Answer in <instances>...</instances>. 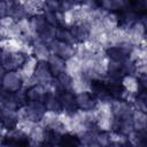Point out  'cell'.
<instances>
[{
	"label": "cell",
	"mask_w": 147,
	"mask_h": 147,
	"mask_svg": "<svg viewBox=\"0 0 147 147\" xmlns=\"http://www.w3.org/2000/svg\"><path fill=\"white\" fill-rule=\"evenodd\" d=\"M26 56H24L22 53H7L3 51L2 56L0 59V64L5 68L6 71H16L21 69L25 61Z\"/></svg>",
	"instance_id": "cell-1"
},
{
	"label": "cell",
	"mask_w": 147,
	"mask_h": 147,
	"mask_svg": "<svg viewBox=\"0 0 147 147\" xmlns=\"http://www.w3.org/2000/svg\"><path fill=\"white\" fill-rule=\"evenodd\" d=\"M2 90L6 92H16L21 88H23V79L18 72L16 71H6L5 76L1 79Z\"/></svg>",
	"instance_id": "cell-2"
},
{
	"label": "cell",
	"mask_w": 147,
	"mask_h": 147,
	"mask_svg": "<svg viewBox=\"0 0 147 147\" xmlns=\"http://www.w3.org/2000/svg\"><path fill=\"white\" fill-rule=\"evenodd\" d=\"M6 147H29L30 139L28 136L18 131L17 129L9 130L5 137Z\"/></svg>",
	"instance_id": "cell-3"
},
{
	"label": "cell",
	"mask_w": 147,
	"mask_h": 147,
	"mask_svg": "<svg viewBox=\"0 0 147 147\" xmlns=\"http://www.w3.org/2000/svg\"><path fill=\"white\" fill-rule=\"evenodd\" d=\"M133 106L125 101L124 99L119 100H113L111 101V113L115 118L122 119V118H131L133 114Z\"/></svg>",
	"instance_id": "cell-4"
},
{
	"label": "cell",
	"mask_w": 147,
	"mask_h": 147,
	"mask_svg": "<svg viewBox=\"0 0 147 147\" xmlns=\"http://www.w3.org/2000/svg\"><path fill=\"white\" fill-rule=\"evenodd\" d=\"M51 54L56 55L61 59H63L64 61L72 57L75 55V46H70L68 44H64L57 39H54L53 41H51L48 44Z\"/></svg>",
	"instance_id": "cell-5"
},
{
	"label": "cell",
	"mask_w": 147,
	"mask_h": 147,
	"mask_svg": "<svg viewBox=\"0 0 147 147\" xmlns=\"http://www.w3.org/2000/svg\"><path fill=\"white\" fill-rule=\"evenodd\" d=\"M33 77L37 80L38 85H41L44 87L51 85L53 79H54V77H53V75L48 68L47 62H38Z\"/></svg>",
	"instance_id": "cell-6"
},
{
	"label": "cell",
	"mask_w": 147,
	"mask_h": 147,
	"mask_svg": "<svg viewBox=\"0 0 147 147\" xmlns=\"http://www.w3.org/2000/svg\"><path fill=\"white\" fill-rule=\"evenodd\" d=\"M105 85L107 87L108 94L110 95V98L113 100H119V99H124L125 96V91L121 84V79H116V78H111V77H106L103 79Z\"/></svg>",
	"instance_id": "cell-7"
},
{
	"label": "cell",
	"mask_w": 147,
	"mask_h": 147,
	"mask_svg": "<svg viewBox=\"0 0 147 147\" xmlns=\"http://www.w3.org/2000/svg\"><path fill=\"white\" fill-rule=\"evenodd\" d=\"M57 96H59V100H60V103L62 107V111L71 115L78 109L77 105H76L75 94L71 91H63Z\"/></svg>",
	"instance_id": "cell-8"
},
{
	"label": "cell",
	"mask_w": 147,
	"mask_h": 147,
	"mask_svg": "<svg viewBox=\"0 0 147 147\" xmlns=\"http://www.w3.org/2000/svg\"><path fill=\"white\" fill-rule=\"evenodd\" d=\"M17 122H18L17 110H8L0 107V124L6 130L9 131V130L16 129Z\"/></svg>",
	"instance_id": "cell-9"
},
{
	"label": "cell",
	"mask_w": 147,
	"mask_h": 147,
	"mask_svg": "<svg viewBox=\"0 0 147 147\" xmlns=\"http://www.w3.org/2000/svg\"><path fill=\"white\" fill-rule=\"evenodd\" d=\"M121 84L124 88V91L127 94L131 95H137L138 93H140L141 91H144L139 84V80L136 76L133 75H125L121 78Z\"/></svg>",
	"instance_id": "cell-10"
},
{
	"label": "cell",
	"mask_w": 147,
	"mask_h": 147,
	"mask_svg": "<svg viewBox=\"0 0 147 147\" xmlns=\"http://www.w3.org/2000/svg\"><path fill=\"white\" fill-rule=\"evenodd\" d=\"M75 99H76L77 108L80 109V110L90 111V110L95 108L96 100H95V98L90 92H84V93L75 94Z\"/></svg>",
	"instance_id": "cell-11"
},
{
	"label": "cell",
	"mask_w": 147,
	"mask_h": 147,
	"mask_svg": "<svg viewBox=\"0 0 147 147\" xmlns=\"http://www.w3.org/2000/svg\"><path fill=\"white\" fill-rule=\"evenodd\" d=\"M91 83L92 82L90 79H87L83 74H80L79 76H76V77L71 78V88H70V91L74 94L90 92Z\"/></svg>",
	"instance_id": "cell-12"
},
{
	"label": "cell",
	"mask_w": 147,
	"mask_h": 147,
	"mask_svg": "<svg viewBox=\"0 0 147 147\" xmlns=\"http://www.w3.org/2000/svg\"><path fill=\"white\" fill-rule=\"evenodd\" d=\"M117 17H118V22H119V26L125 28V29H130L139 18V15L133 11L132 9L127 8L124 10H121L117 13Z\"/></svg>",
	"instance_id": "cell-13"
},
{
	"label": "cell",
	"mask_w": 147,
	"mask_h": 147,
	"mask_svg": "<svg viewBox=\"0 0 147 147\" xmlns=\"http://www.w3.org/2000/svg\"><path fill=\"white\" fill-rule=\"evenodd\" d=\"M83 71V61L77 57V56H72L68 60H65L64 62V72H67L71 78L79 76Z\"/></svg>",
	"instance_id": "cell-14"
},
{
	"label": "cell",
	"mask_w": 147,
	"mask_h": 147,
	"mask_svg": "<svg viewBox=\"0 0 147 147\" xmlns=\"http://www.w3.org/2000/svg\"><path fill=\"white\" fill-rule=\"evenodd\" d=\"M7 16H10L16 22L23 18H28L21 1H7Z\"/></svg>",
	"instance_id": "cell-15"
},
{
	"label": "cell",
	"mask_w": 147,
	"mask_h": 147,
	"mask_svg": "<svg viewBox=\"0 0 147 147\" xmlns=\"http://www.w3.org/2000/svg\"><path fill=\"white\" fill-rule=\"evenodd\" d=\"M32 46H33V56L37 59V61L38 62H47V60L52 55L48 45L37 39L32 42Z\"/></svg>",
	"instance_id": "cell-16"
},
{
	"label": "cell",
	"mask_w": 147,
	"mask_h": 147,
	"mask_svg": "<svg viewBox=\"0 0 147 147\" xmlns=\"http://www.w3.org/2000/svg\"><path fill=\"white\" fill-rule=\"evenodd\" d=\"M105 53L109 60L118 63H123L125 60L129 59V53L121 46H110L105 49Z\"/></svg>",
	"instance_id": "cell-17"
},
{
	"label": "cell",
	"mask_w": 147,
	"mask_h": 147,
	"mask_svg": "<svg viewBox=\"0 0 147 147\" xmlns=\"http://www.w3.org/2000/svg\"><path fill=\"white\" fill-rule=\"evenodd\" d=\"M37 64H38V61H37V59L34 56H29V57L25 59V61H24L23 65L21 67V69H18V72H20V75H21L23 80L33 77L36 68H37Z\"/></svg>",
	"instance_id": "cell-18"
},
{
	"label": "cell",
	"mask_w": 147,
	"mask_h": 147,
	"mask_svg": "<svg viewBox=\"0 0 147 147\" xmlns=\"http://www.w3.org/2000/svg\"><path fill=\"white\" fill-rule=\"evenodd\" d=\"M46 88L41 85H36L29 90H26V98L28 102H45L47 96Z\"/></svg>",
	"instance_id": "cell-19"
},
{
	"label": "cell",
	"mask_w": 147,
	"mask_h": 147,
	"mask_svg": "<svg viewBox=\"0 0 147 147\" xmlns=\"http://www.w3.org/2000/svg\"><path fill=\"white\" fill-rule=\"evenodd\" d=\"M69 29H70L71 33L74 34L77 42H84L87 39H90V24L80 23V24H76Z\"/></svg>",
	"instance_id": "cell-20"
},
{
	"label": "cell",
	"mask_w": 147,
	"mask_h": 147,
	"mask_svg": "<svg viewBox=\"0 0 147 147\" xmlns=\"http://www.w3.org/2000/svg\"><path fill=\"white\" fill-rule=\"evenodd\" d=\"M64 60L56 56V55H51L49 59L47 60V64H48V68L53 75V77H56L59 76L60 74L64 72Z\"/></svg>",
	"instance_id": "cell-21"
},
{
	"label": "cell",
	"mask_w": 147,
	"mask_h": 147,
	"mask_svg": "<svg viewBox=\"0 0 147 147\" xmlns=\"http://www.w3.org/2000/svg\"><path fill=\"white\" fill-rule=\"evenodd\" d=\"M132 123L134 131H146V126H147L146 113L134 109L132 114Z\"/></svg>",
	"instance_id": "cell-22"
},
{
	"label": "cell",
	"mask_w": 147,
	"mask_h": 147,
	"mask_svg": "<svg viewBox=\"0 0 147 147\" xmlns=\"http://www.w3.org/2000/svg\"><path fill=\"white\" fill-rule=\"evenodd\" d=\"M55 39H57V40H60V41H62L64 44H68L70 46H76L78 44L76 41L74 34L71 33L70 29H68V28H57V30H56V38Z\"/></svg>",
	"instance_id": "cell-23"
},
{
	"label": "cell",
	"mask_w": 147,
	"mask_h": 147,
	"mask_svg": "<svg viewBox=\"0 0 147 147\" xmlns=\"http://www.w3.org/2000/svg\"><path fill=\"white\" fill-rule=\"evenodd\" d=\"M101 22H102V25L107 32L114 31L115 29H117L119 26L117 13H107L103 16V18L101 20Z\"/></svg>",
	"instance_id": "cell-24"
},
{
	"label": "cell",
	"mask_w": 147,
	"mask_h": 147,
	"mask_svg": "<svg viewBox=\"0 0 147 147\" xmlns=\"http://www.w3.org/2000/svg\"><path fill=\"white\" fill-rule=\"evenodd\" d=\"M21 39H3L0 42V48L7 53H18L21 51Z\"/></svg>",
	"instance_id": "cell-25"
},
{
	"label": "cell",
	"mask_w": 147,
	"mask_h": 147,
	"mask_svg": "<svg viewBox=\"0 0 147 147\" xmlns=\"http://www.w3.org/2000/svg\"><path fill=\"white\" fill-rule=\"evenodd\" d=\"M44 105H45L47 111H53L56 114H60L62 111V107H61L59 96L55 94H47Z\"/></svg>",
	"instance_id": "cell-26"
},
{
	"label": "cell",
	"mask_w": 147,
	"mask_h": 147,
	"mask_svg": "<svg viewBox=\"0 0 147 147\" xmlns=\"http://www.w3.org/2000/svg\"><path fill=\"white\" fill-rule=\"evenodd\" d=\"M59 147H80V141L79 138L76 137L72 133H64L61 136L60 141H59Z\"/></svg>",
	"instance_id": "cell-27"
},
{
	"label": "cell",
	"mask_w": 147,
	"mask_h": 147,
	"mask_svg": "<svg viewBox=\"0 0 147 147\" xmlns=\"http://www.w3.org/2000/svg\"><path fill=\"white\" fill-rule=\"evenodd\" d=\"M114 116H99L95 124L101 132H111L114 125Z\"/></svg>",
	"instance_id": "cell-28"
},
{
	"label": "cell",
	"mask_w": 147,
	"mask_h": 147,
	"mask_svg": "<svg viewBox=\"0 0 147 147\" xmlns=\"http://www.w3.org/2000/svg\"><path fill=\"white\" fill-rule=\"evenodd\" d=\"M57 115L56 113H53V111H47L44 114L42 118L40 119L39 124L41 126H44L45 129H52L54 125H56L59 123V118H57Z\"/></svg>",
	"instance_id": "cell-29"
},
{
	"label": "cell",
	"mask_w": 147,
	"mask_h": 147,
	"mask_svg": "<svg viewBox=\"0 0 147 147\" xmlns=\"http://www.w3.org/2000/svg\"><path fill=\"white\" fill-rule=\"evenodd\" d=\"M30 23H31L32 30L36 32L37 36L48 25L46 23V20H45V17H44L42 14H39V15H36V16L30 17Z\"/></svg>",
	"instance_id": "cell-30"
},
{
	"label": "cell",
	"mask_w": 147,
	"mask_h": 147,
	"mask_svg": "<svg viewBox=\"0 0 147 147\" xmlns=\"http://www.w3.org/2000/svg\"><path fill=\"white\" fill-rule=\"evenodd\" d=\"M29 139H30V141L37 142V144L44 142V139H45V127L41 126L39 123H37L34 125V127L32 129V131H31V133L29 136Z\"/></svg>",
	"instance_id": "cell-31"
},
{
	"label": "cell",
	"mask_w": 147,
	"mask_h": 147,
	"mask_svg": "<svg viewBox=\"0 0 147 147\" xmlns=\"http://www.w3.org/2000/svg\"><path fill=\"white\" fill-rule=\"evenodd\" d=\"M37 123H34V122H32V121H30V119H28V118H22V119H18V122H17V125H16V129L18 130V131H21L22 133H24L25 136H30V133H31V131H32V129L34 127V125H36Z\"/></svg>",
	"instance_id": "cell-32"
},
{
	"label": "cell",
	"mask_w": 147,
	"mask_h": 147,
	"mask_svg": "<svg viewBox=\"0 0 147 147\" xmlns=\"http://www.w3.org/2000/svg\"><path fill=\"white\" fill-rule=\"evenodd\" d=\"M132 106L134 109L146 113V90L141 91L134 96V100L132 102Z\"/></svg>",
	"instance_id": "cell-33"
},
{
	"label": "cell",
	"mask_w": 147,
	"mask_h": 147,
	"mask_svg": "<svg viewBox=\"0 0 147 147\" xmlns=\"http://www.w3.org/2000/svg\"><path fill=\"white\" fill-rule=\"evenodd\" d=\"M146 49L141 48V47H133L130 53H129V60H131L132 62H138L141 60H146Z\"/></svg>",
	"instance_id": "cell-34"
},
{
	"label": "cell",
	"mask_w": 147,
	"mask_h": 147,
	"mask_svg": "<svg viewBox=\"0 0 147 147\" xmlns=\"http://www.w3.org/2000/svg\"><path fill=\"white\" fill-rule=\"evenodd\" d=\"M82 44H83L84 48L86 49V52H87L88 54H91V55H94V54H98V53L101 52V51H105L96 41H94V40H92V39H87L86 41H84V42H82Z\"/></svg>",
	"instance_id": "cell-35"
},
{
	"label": "cell",
	"mask_w": 147,
	"mask_h": 147,
	"mask_svg": "<svg viewBox=\"0 0 147 147\" xmlns=\"http://www.w3.org/2000/svg\"><path fill=\"white\" fill-rule=\"evenodd\" d=\"M13 95H14V100H15V103L17 106V108H21L23 106H25L28 103V98H26V90L24 88H21L16 92H13Z\"/></svg>",
	"instance_id": "cell-36"
},
{
	"label": "cell",
	"mask_w": 147,
	"mask_h": 147,
	"mask_svg": "<svg viewBox=\"0 0 147 147\" xmlns=\"http://www.w3.org/2000/svg\"><path fill=\"white\" fill-rule=\"evenodd\" d=\"M95 142L101 146V147H108L111 142H110V137H109V132H99L95 137Z\"/></svg>",
	"instance_id": "cell-37"
},
{
	"label": "cell",
	"mask_w": 147,
	"mask_h": 147,
	"mask_svg": "<svg viewBox=\"0 0 147 147\" xmlns=\"http://www.w3.org/2000/svg\"><path fill=\"white\" fill-rule=\"evenodd\" d=\"M15 23H16V21H14L10 16H5V17L0 18V28H2V29H9Z\"/></svg>",
	"instance_id": "cell-38"
},
{
	"label": "cell",
	"mask_w": 147,
	"mask_h": 147,
	"mask_svg": "<svg viewBox=\"0 0 147 147\" xmlns=\"http://www.w3.org/2000/svg\"><path fill=\"white\" fill-rule=\"evenodd\" d=\"M7 16V1H0V18Z\"/></svg>",
	"instance_id": "cell-39"
},
{
	"label": "cell",
	"mask_w": 147,
	"mask_h": 147,
	"mask_svg": "<svg viewBox=\"0 0 147 147\" xmlns=\"http://www.w3.org/2000/svg\"><path fill=\"white\" fill-rule=\"evenodd\" d=\"M108 147H130V144H124V145H121V144H110Z\"/></svg>",
	"instance_id": "cell-40"
},
{
	"label": "cell",
	"mask_w": 147,
	"mask_h": 147,
	"mask_svg": "<svg viewBox=\"0 0 147 147\" xmlns=\"http://www.w3.org/2000/svg\"><path fill=\"white\" fill-rule=\"evenodd\" d=\"M5 74H6V70H5V68L0 64V82H1V79H2V77L5 76Z\"/></svg>",
	"instance_id": "cell-41"
},
{
	"label": "cell",
	"mask_w": 147,
	"mask_h": 147,
	"mask_svg": "<svg viewBox=\"0 0 147 147\" xmlns=\"http://www.w3.org/2000/svg\"><path fill=\"white\" fill-rule=\"evenodd\" d=\"M3 145H5V137L0 136V147L3 146Z\"/></svg>",
	"instance_id": "cell-42"
},
{
	"label": "cell",
	"mask_w": 147,
	"mask_h": 147,
	"mask_svg": "<svg viewBox=\"0 0 147 147\" xmlns=\"http://www.w3.org/2000/svg\"><path fill=\"white\" fill-rule=\"evenodd\" d=\"M3 90H2V85H1V82H0V94H1V92H2Z\"/></svg>",
	"instance_id": "cell-43"
},
{
	"label": "cell",
	"mask_w": 147,
	"mask_h": 147,
	"mask_svg": "<svg viewBox=\"0 0 147 147\" xmlns=\"http://www.w3.org/2000/svg\"><path fill=\"white\" fill-rule=\"evenodd\" d=\"M130 147H139V146H136V145H130Z\"/></svg>",
	"instance_id": "cell-44"
},
{
	"label": "cell",
	"mask_w": 147,
	"mask_h": 147,
	"mask_svg": "<svg viewBox=\"0 0 147 147\" xmlns=\"http://www.w3.org/2000/svg\"><path fill=\"white\" fill-rule=\"evenodd\" d=\"M80 147H83V146H80Z\"/></svg>",
	"instance_id": "cell-45"
}]
</instances>
